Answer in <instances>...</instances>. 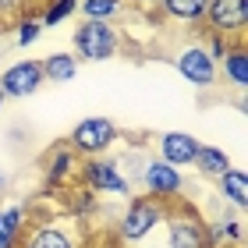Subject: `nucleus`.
Masks as SVG:
<instances>
[{"instance_id": "obj_1", "label": "nucleus", "mask_w": 248, "mask_h": 248, "mask_svg": "<svg viewBox=\"0 0 248 248\" xmlns=\"http://www.w3.org/2000/svg\"><path fill=\"white\" fill-rule=\"evenodd\" d=\"M71 53L78 61H114L121 53V29L110 21H85L71 32Z\"/></svg>"}, {"instance_id": "obj_2", "label": "nucleus", "mask_w": 248, "mask_h": 248, "mask_svg": "<svg viewBox=\"0 0 248 248\" xmlns=\"http://www.w3.org/2000/svg\"><path fill=\"white\" fill-rule=\"evenodd\" d=\"M117 139H121V131H117V124L110 117H82L71 128L64 145L75 156H89V160H93V156H103Z\"/></svg>"}, {"instance_id": "obj_3", "label": "nucleus", "mask_w": 248, "mask_h": 248, "mask_svg": "<svg viewBox=\"0 0 248 248\" xmlns=\"http://www.w3.org/2000/svg\"><path fill=\"white\" fill-rule=\"evenodd\" d=\"M167 217V206L160 199H153V195H139V199H131L128 202V209H124V217H121V241H145L149 234L156 231V223H160Z\"/></svg>"}, {"instance_id": "obj_4", "label": "nucleus", "mask_w": 248, "mask_h": 248, "mask_svg": "<svg viewBox=\"0 0 248 248\" xmlns=\"http://www.w3.org/2000/svg\"><path fill=\"white\" fill-rule=\"evenodd\" d=\"M174 67H177V75H181L188 85H195V89H209V85L220 82V64L213 61L206 53V46H199V43L177 50L174 53Z\"/></svg>"}, {"instance_id": "obj_5", "label": "nucleus", "mask_w": 248, "mask_h": 248, "mask_svg": "<svg viewBox=\"0 0 248 248\" xmlns=\"http://www.w3.org/2000/svg\"><path fill=\"white\" fill-rule=\"evenodd\" d=\"M202 21L213 29V36L241 39L248 29V0H209Z\"/></svg>"}, {"instance_id": "obj_6", "label": "nucleus", "mask_w": 248, "mask_h": 248, "mask_svg": "<svg viewBox=\"0 0 248 248\" xmlns=\"http://www.w3.org/2000/svg\"><path fill=\"white\" fill-rule=\"evenodd\" d=\"M82 181H85L89 191H110V195H128L131 191L121 163L107 160V156H93V160L82 163Z\"/></svg>"}, {"instance_id": "obj_7", "label": "nucleus", "mask_w": 248, "mask_h": 248, "mask_svg": "<svg viewBox=\"0 0 248 248\" xmlns=\"http://www.w3.org/2000/svg\"><path fill=\"white\" fill-rule=\"evenodd\" d=\"M167 245L170 248H206V220L195 209L167 213Z\"/></svg>"}, {"instance_id": "obj_8", "label": "nucleus", "mask_w": 248, "mask_h": 248, "mask_svg": "<svg viewBox=\"0 0 248 248\" xmlns=\"http://www.w3.org/2000/svg\"><path fill=\"white\" fill-rule=\"evenodd\" d=\"M142 185H145V195L160 199V202H170L185 191V177L177 167L163 163V160H145L142 163Z\"/></svg>"}, {"instance_id": "obj_9", "label": "nucleus", "mask_w": 248, "mask_h": 248, "mask_svg": "<svg viewBox=\"0 0 248 248\" xmlns=\"http://www.w3.org/2000/svg\"><path fill=\"white\" fill-rule=\"evenodd\" d=\"M43 67L39 61H15L11 67H4V75H0V89H4V96L7 99H25L32 93H39L43 89Z\"/></svg>"}, {"instance_id": "obj_10", "label": "nucleus", "mask_w": 248, "mask_h": 248, "mask_svg": "<svg viewBox=\"0 0 248 248\" xmlns=\"http://www.w3.org/2000/svg\"><path fill=\"white\" fill-rule=\"evenodd\" d=\"M199 139L195 135H188V131H167L160 135V156L156 160H163V163H170V167H191L195 163V156H199Z\"/></svg>"}, {"instance_id": "obj_11", "label": "nucleus", "mask_w": 248, "mask_h": 248, "mask_svg": "<svg viewBox=\"0 0 248 248\" xmlns=\"http://www.w3.org/2000/svg\"><path fill=\"white\" fill-rule=\"evenodd\" d=\"M39 67H43V78H46V82L61 85V82H71L78 75V57L67 53V50H57V53H46V57L39 61Z\"/></svg>"}, {"instance_id": "obj_12", "label": "nucleus", "mask_w": 248, "mask_h": 248, "mask_svg": "<svg viewBox=\"0 0 248 248\" xmlns=\"http://www.w3.org/2000/svg\"><path fill=\"white\" fill-rule=\"evenodd\" d=\"M209 0H160V11L170 21H181V25H199L206 18Z\"/></svg>"}, {"instance_id": "obj_13", "label": "nucleus", "mask_w": 248, "mask_h": 248, "mask_svg": "<svg viewBox=\"0 0 248 248\" xmlns=\"http://www.w3.org/2000/svg\"><path fill=\"white\" fill-rule=\"evenodd\" d=\"M220 61H223V78H227L238 93H245L248 89V50L241 46V43H234Z\"/></svg>"}, {"instance_id": "obj_14", "label": "nucleus", "mask_w": 248, "mask_h": 248, "mask_svg": "<svg viewBox=\"0 0 248 248\" xmlns=\"http://www.w3.org/2000/svg\"><path fill=\"white\" fill-rule=\"evenodd\" d=\"M217 181H220V195L227 199L234 209H245L248 206V174L241 170V167H231V170L220 174Z\"/></svg>"}, {"instance_id": "obj_15", "label": "nucleus", "mask_w": 248, "mask_h": 248, "mask_svg": "<svg viewBox=\"0 0 248 248\" xmlns=\"http://www.w3.org/2000/svg\"><path fill=\"white\" fill-rule=\"evenodd\" d=\"M78 11H82L85 21H110V25H117V18L128 11V0H78Z\"/></svg>"}, {"instance_id": "obj_16", "label": "nucleus", "mask_w": 248, "mask_h": 248, "mask_svg": "<svg viewBox=\"0 0 248 248\" xmlns=\"http://www.w3.org/2000/svg\"><path fill=\"white\" fill-rule=\"evenodd\" d=\"M231 241H245V223L241 220H213L206 223V248H223Z\"/></svg>"}, {"instance_id": "obj_17", "label": "nucleus", "mask_w": 248, "mask_h": 248, "mask_svg": "<svg viewBox=\"0 0 248 248\" xmlns=\"http://www.w3.org/2000/svg\"><path fill=\"white\" fill-rule=\"evenodd\" d=\"M25 248H75V238L67 234V227H61V223H39V227L32 231Z\"/></svg>"}, {"instance_id": "obj_18", "label": "nucleus", "mask_w": 248, "mask_h": 248, "mask_svg": "<svg viewBox=\"0 0 248 248\" xmlns=\"http://www.w3.org/2000/svg\"><path fill=\"white\" fill-rule=\"evenodd\" d=\"M21 223H25V206H4L0 209V248H18Z\"/></svg>"}, {"instance_id": "obj_19", "label": "nucleus", "mask_w": 248, "mask_h": 248, "mask_svg": "<svg viewBox=\"0 0 248 248\" xmlns=\"http://www.w3.org/2000/svg\"><path fill=\"white\" fill-rule=\"evenodd\" d=\"M195 170L202 177H220L231 170V156L217 149V145H199V156H195Z\"/></svg>"}, {"instance_id": "obj_20", "label": "nucleus", "mask_w": 248, "mask_h": 248, "mask_svg": "<svg viewBox=\"0 0 248 248\" xmlns=\"http://www.w3.org/2000/svg\"><path fill=\"white\" fill-rule=\"evenodd\" d=\"M75 167H78V156L67 149H57L50 156V163H46V177H50V185H61V181H67V177L75 174Z\"/></svg>"}, {"instance_id": "obj_21", "label": "nucleus", "mask_w": 248, "mask_h": 248, "mask_svg": "<svg viewBox=\"0 0 248 248\" xmlns=\"http://www.w3.org/2000/svg\"><path fill=\"white\" fill-rule=\"evenodd\" d=\"M75 11H78V0H43L39 21H43V29H50V25H61V21H67Z\"/></svg>"}, {"instance_id": "obj_22", "label": "nucleus", "mask_w": 248, "mask_h": 248, "mask_svg": "<svg viewBox=\"0 0 248 248\" xmlns=\"http://www.w3.org/2000/svg\"><path fill=\"white\" fill-rule=\"evenodd\" d=\"M39 36H43V21H39V15L29 11V15L15 25V43H18V46H32Z\"/></svg>"}, {"instance_id": "obj_23", "label": "nucleus", "mask_w": 248, "mask_h": 248, "mask_svg": "<svg viewBox=\"0 0 248 248\" xmlns=\"http://www.w3.org/2000/svg\"><path fill=\"white\" fill-rule=\"evenodd\" d=\"M25 15H29V0H0V32L15 29Z\"/></svg>"}, {"instance_id": "obj_24", "label": "nucleus", "mask_w": 248, "mask_h": 248, "mask_svg": "<svg viewBox=\"0 0 248 248\" xmlns=\"http://www.w3.org/2000/svg\"><path fill=\"white\" fill-rule=\"evenodd\" d=\"M96 209V199H93V191H75V213H82V217H89V213Z\"/></svg>"}, {"instance_id": "obj_25", "label": "nucleus", "mask_w": 248, "mask_h": 248, "mask_svg": "<svg viewBox=\"0 0 248 248\" xmlns=\"http://www.w3.org/2000/svg\"><path fill=\"white\" fill-rule=\"evenodd\" d=\"M4 188H7V174H4V170H0V191H4Z\"/></svg>"}, {"instance_id": "obj_26", "label": "nucleus", "mask_w": 248, "mask_h": 248, "mask_svg": "<svg viewBox=\"0 0 248 248\" xmlns=\"http://www.w3.org/2000/svg\"><path fill=\"white\" fill-rule=\"evenodd\" d=\"M4 103H7V96H4V89H0V110H4Z\"/></svg>"}, {"instance_id": "obj_27", "label": "nucleus", "mask_w": 248, "mask_h": 248, "mask_svg": "<svg viewBox=\"0 0 248 248\" xmlns=\"http://www.w3.org/2000/svg\"><path fill=\"white\" fill-rule=\"evenodd\" d=\"M135 4H160V0H135Z\"/></svg>"}]
</instances>
